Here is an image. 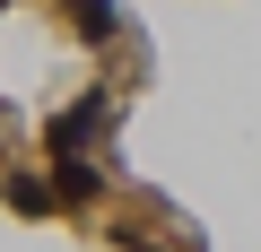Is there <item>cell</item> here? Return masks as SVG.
<instances>
[{
	"mask_svg": "<svg viewBox=\"0 0 261 252\" xmlns=\"http://www.w3.org/2000/svg\"><path fill=\"white\" fill-rule=\"evenodd\" d=\"M70 18H79L87 44H113V35H122V9H113V0H70Z\"/></svg>",
	"mask_w": 261,
	"mask_h": 252,
	"instance_id": "3957f363",
	"label": "cell"
},
{
	"mask_svg": "<svg viewBox=\"0 0 261 252\" xmlns=\"http://www.w3.org/2000/svg\"><path fill=\"white\" fill-rule=\"evenodd\" d=\"M0 200H9L18 217H44V209H53V191H44V174H9V183H0Z\"/></svg>",
	"mask_w": 261,
	"mask_h": 252,
	"instance_id": "277c9868",
	"label": "cell"
},
{
	"mask_svg": "<svg viewBox=\"0 0 261 252\" xmlns=\"http://www.w3.org/2000/svg\"><path fill=\"white\" fill-rule=\"evenodd\" d=\"M130 252H148V243H130Z\"/></svg>",
	"mask_w": 261,
	"mask_h": 252,
	"instance_id": "5b68a950",
	"label": "cell"
},
{
	"mask_svg": "<svg viewBox=\"0 0 261 252\" xmlns=\"http://www.w3.org/2000/svg\"><path fill=\"white\" fill-rule=\"evenodd\" d=\"M0 9H9V0H0Z\"/></svg>",
	"mask_w": 261,
	"mask_h": 252,
	"instance_id": "8992f818",
	"label": "cell"
},
{
	"mask_svg": "<svg viewBox=\"0 0 261 252\" xmlns=\"http://www.w3.org/2000/svg\"><path fill=\"white\" fill-rule=\"evenodd\" d=\"M44 191H53V200H61V209H87V200H96V191H105V174H96V165H87V157H70V165H53V183H44Z\"/></svg>",
	"mask_w": 261,
	"mask_h": 252,
	"instance_id": "7a4b0ae2",
	"label": "cell"
},
{
	"mask_svg": "<svg viewBox=\"0 0 261 252\" xmlns=\"http://www.w3.org/2000/svg\"><path fill=\"white\" fill-rule=\"evenodd\" d=\"M105 122H113V87H87L79 104H61L53 122H44V148H53V165H70L96 131H105Z\"/></svg>",
	"mask_w": 261,
	"mask_h": 252,
	"instance_id": "6da1fadb",
	"label": "cell"
}]
</instances>
